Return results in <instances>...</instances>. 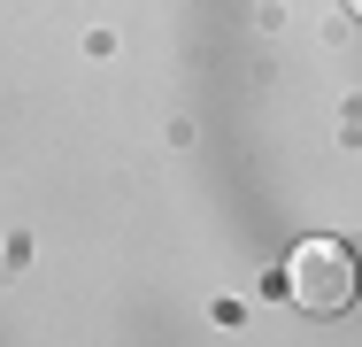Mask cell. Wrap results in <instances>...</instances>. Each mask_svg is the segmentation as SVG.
I'll return each instance as SVG.
<instances>
[{"instance_id": "6da1fadb", "label": "cell", "mask_w": 362, "mask_h": 347, "mask_svg": "<svg viewBox=\"0 0 362 347\" xmlns=\"http://www.w3.org/2000/svg\"><path fill=\"white\" fill-rule=\"evenodd\" d=\"M355 285H362V271H355V247L347 239H300L286 255V293L308 309V317H339L347 301H355Z\"/></svg>"}, {"instance_id": "7a4b0ae2", "label": "cell", "mask_w": 362, "mask_h": 347, "mask_svg": "<svg viewBox=\"0 0 362 347\" xmlns=\"http://www.w3.org/2000/svg\"><path fill=\"white\" fill-rule=\"evenodd\" d=\"M347 16H355V23H362V0H347Z\"/></svg>"}]
</instances>
